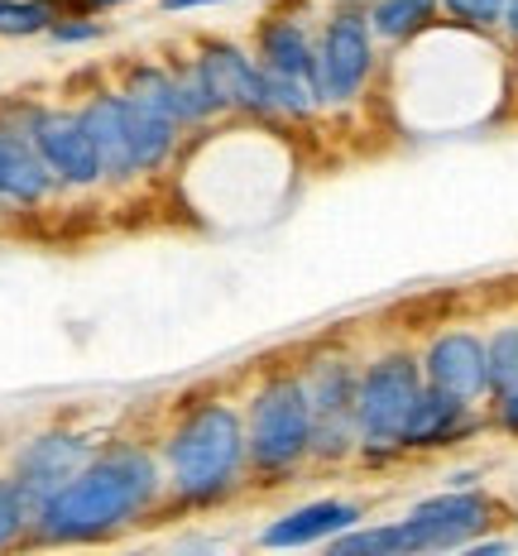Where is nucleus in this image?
<instances>
[{
    "mask_svg": "<svg viewBox=\"0 0 518 556\" xmlns=\"http://www.w3.org/2000/svg\"><path fill=\"white\" fill-rule=\"evenodd\" d=\"M168 500L164 456L144 442H111L97 446V456L83 466L67 490H58L49 504L34 514V538L39 542H106L115 532L144 523L159 504Z\"/></svg>",
    "mask_w": 518,
    "mask_h": 556,
    "instance_id": "1",
    "label": "nucleus"
},
{
    "mask_svg": "<svg viewBox=\"0 0 518 556\" xmlns=\"http://www.w3.org/2000/svg\"><path fill=\"white\" fill-rule=\"evenodd\" d=\"M164 480L173 508H222L250 484L245 408L230 399H202L173 417L164 432Z\"/></svg>",
    "mask_w": 518,
    "mask_h": 556,
    "instance_id": "2",
    "label": "nucleus"
},
{
    "mask_svg": "<svg viewBox=\"0 0 518 556\" xmlns=\"http://www.w3.org/2000/svg\"><path fill=\"white\" fill-rule=\"evenodd\" d=\"M245 437H250V480L283 484L307 470L313 446V399L303 369L279 365L250 389L245 399Z\"/></svg>",
    "mask_w": 518,
    "mask_h": 556,
    "instance_id": "3",
    "label": "nucleus"
},
{
    "mask_svg": "<svg viewBox=\"0 0 518 556\" xmlns=\"http://www.w3.org/2000/svg\"><path fill=\"white\" fill-rule=\"evenodd\" d=\"M428 379L413 345H384L361 361V389H355V422H361V466L384 470L403 460V427L413 403L422 399Z\"/></svg>",
    "mask_w": 518,
    "mask_h": 556,
    "instance_id": "4",
    "label": "nucleus"
},
{
    "mask_svg": "<svg viewBox=\"0 0 518 556\" xmlns=\"http://www.w3.org/2000/svg\"><path fill=\"white\" fill-rule=\"evenodd\" d=\"M303 384L313 399V446L307 466L341 470L361 456V422H355V389H361V355L351 351H313L303 365Z\"/></svg>",
    "mask_w": 518,
    "mask_h": 556,
    "instance_id": "5",
    "label": "nucleus"
},
{
    "mask_svg": "<svg viewBox=\"0 0 518 556\" xmlns=\"http://www.w3.org/2000/svg\"><path fill=\"white\" fill-rule=\"evenodd\" d=\"M379 77V39L365 10H327L317 20V91L321 111H351Z\"/></svg>",
    "mask_w": 518,
    "mask_h": 556,
    "instance_id": "6",
    "label": "nucleus"
},
{
    "mask_svg": "<svg viewBox=\"0 0 518 556\" xmlns=\"http://www.w3.org/2000/svg\"><path fill=\"white\" fill-rule=\"evenodd\" d=\"M504 523V504L480 484H446V490L428 494V500L408 504V514L399 518L403 556L422 552H460L466 542L485 538Z\"/></svg>",
    "mask_w": 518,
    "mask_h": 556,
    "instance_id": "7",
    "label": "nucleus"
},
{
    "mask_svg": "<svg viewBox=\"0 0 518 556\" xmlns=\"http://www.w3.org/2000/svg\"><path fill=\"white\" fill-rule=\"evenodd\" d=\"M192 63L202 67L222 115L279 125L274 97H269V77H264L255 49H245V43H236V39H202L198 49H192Z\"/></svg>",
    "mask_w": 518,
    "mask_h": 556,
    "instance_id": "8",
    "label": "nucleus"
},
{
    "mask_svg": "<svg viewBox=\"0 0 518 556\" xmlns=\"http://www.w3.org/2000/svg\"><path fill=\"white\" fill-rule=\"evenodd\" d=\"M91 456H97V442H91L87 432L53 427V432H39V437H29V442L20 446L10 480L20 484L29 514H39V508L49 504L58 490H67V484L83 475V466H87Z\"/></svg>",
    "mask_w": 518,
    "mask_h": 556,
    "instance_id": "9",
    "label": "nucleus"
},
{
    "mask_svg": "<svg viewBox=\"0 0 518 556\" xmlns=\"http://www.w3.org/2000/svg\"><path fill=\"white\" fill-rule=\"evenodd\" d=\"M25 135L58 178V188H97L101 182V159H97V144H91L83 111H58V106L29 111Z\"/></svg>",
    "mask_w": 518,
    "mask_h": 556,
    "instance_id": "10",
    "label": "nucleus"
},
{
    "mask_svg": "<svg viewBox=\"0 0 518 556\" xmlns=\"http://www.w3.org/2000/svg\"><path fill=\"white\" fill-rule=\"evenodd\" d=\"M422 379L432 389H446L466 403L490 399V361H485V336L470 327H442L428 336V345L418 351Z\"/></svg>",
    "mask_w": 518,
    "mask_h": 556,
    "instance_id": "11",
    "label": "nucleus"
},
{
    "mask_svg": "<svg viewBox=\"0 0 518 556\" xmlns=\"http://www.w3.org/2000/svg\"><path fill=\"white\" fill-rule=\"evenodd\" d=\"M490 427L485 403H466L446 389H422V399L413 403L408 427H403V456H437L452 451L470 437H480Z\"/></svg>",
    "mask_w": 518,
    "mask_h": 556,
    "instance_id": "12",
    "label": "nucleus"
},
{
    "mask_svg": "<svg viewBox=\"0 0 518 556\" xmlns=\"http://www.w3.org/2000/svg\"><path fill=\"white\" fill-rule=\"evenodd\" d=\"M365 523V504L345 500V494H327V500H307L288 514L269 518L260 528V547L269 552H298V547H327L345 528Z\"/></svg>",
    "mask_w": 518,
    "mask_h": 556,
    "instance_id": "13",
    "label": "nucleus"
},
{
    "mask_svg": "<svg viewBox=\"0 0 518 556\" xmlns=\"http://www.w3.org/2000/svg\"><path fill=\"white\" fill-rule=\"evenodd\" d=\"M250 49H255L264 77H293V83L317 87V25H307V15L269 10L255 25V43Z\"/></svg>",
    "mask_w": 518,
    "mask_h": 556,
    "instance_id": "14",
    "label": "nucleus"
},
{
    "mask_svg": "<svg viewBox=\"0 0 518 556\" xmlns=\"http://www.w3.org/2000/svg\"><path fill=\"white\" fill-rule=\"evenodd\" d=\"M77 111H83V121H87V130H91V144H97L101 182H111V188H125V182H144V178H140V164H135L130 115H125L121 87H115V91H97V97H87Z\"/></svg>",
    "mask_w": 518,
    "mask_h": 556,
    "instance_id": "15",
    "label": "nucleus"
},
{
    "mask_svg": "<svg viewBox=\"0 0 518 556\" xmlns=\"http://www.w3.org/2000/svg\"><path fill=\"white\" fill-rule=\"evenodd\" d=\"M53 188H58V178L39 159V149L29 144V135L25 130H0V202L39 206Z\"/></svg>",
    "mask_w": 518,
    "mask_h": 556,
    "instance_id": "16",
    "label": "nucleus"
},
{
    "mask_svg": "<svg viewBox=\"0 0 518 556\" xmlns=\"http://www.w3.org/2000/svg\"><path fill=\"white\" fill-rule=\"evenodd\" d=\"M437 25H442V0H375L370 5V29L379 49H403Z\"/></svg>",
    "mask_w": 518,
    "mask_h": 556,
    "instance_id": "17",
    "label": "nucleus"
},
{
    "mask_svg": "<svg viewBox=\"0 0 518 556\" xmlns=\"http://www.w3.org/2000/svg\"><path fill=\"white\" fill-rule=\"evenodd\" d=\"M121 91L140 106L168 115L173 125H182V111H178V77H173V63H130L125 67V83Z\"/></svg>",
    "mask_w": 518,
    "mask_h": 556,
    "instance_id": "18",
    "label": "nucleus"
},
{
    "mask_svg": "<svg viewBox=\"0 0 518 556\" xmlns=\"http://www.w3.org/2000/svg\"><path fill=\"white\" fill-rule=\"evenodd\" d=\"M331 556H403V538H399V518L389 523H355L341 538L327 542Z\"/></svg>",
    "mask_w": 518,
    "mask_h": 556,
    "instance_id": "19",
    "label": "nucleus"
},
{
    "mask_svg": "<svg viewBox=\"0 0 518 556\" xmlns=\"http://www.w3.org/2000/svg\"><path fill=\"white\" fill-rule=\"evenodd\" d=\"M58 20L53 0H0V39H34Z\"/></svg>",
    "mask_w": 518,
    "mask_h": 556,
    "instance_id": "20",
    "label": "nucleus"
},
{
    "mask_svg": "<svg viewBox=\"0 0 518 556\" xmlns=\"http://www.w3.org/2000/svg\"><path fill=\"white\" fill-rule=\"evenodd\" d=\"M485 361H490V393L518 384V317L500 321L485 336Z\"/></svg>",
    "mask_w": 518,
    "mask_h": 556,
    "instance_id": "21",
    "label": "nucleus"
},
{
    "mask_svg": "<svg viewBox=\"0 0 518 556\" xmlns=\"http://www.w3.org/2000/svg\"><path fill=\"white\" fill-rule=\"evenodd\" d=\"M500 10H504V0H442L446 25L485 34V39H500Z\"/></svg>",
    "mask_w": 518,
    "mask_h": 556,
    "instance_id": "22",
    "label": "nucleus"
},
{
    "mask_svg": "<svg viewBox=\"0 0 518 556\" xmlns=\"http://www.w3.org/2000/svg\"><path fill=\"white\" fill-rule=\"evenodd\" d=\"M49 39L63 43V49H77V43H97L106 39V25L97 15H77V10H63V15L49 25Z\"/></svg>",
    "mask_w": 518,
    "mask_h": 556,
    "instance_id": "23",
    "label": "nucleus"
},
{
    "mask_svg": "<svg viewBox=\"0 0 518 556\" xmlns=\"http://www.w3.org/2000/svg\"><path fill=\"white\" fill-rule=\"evenodd\" d=\"M29 523H34V514H29L25 494H20V484L15 480H0V547H5V542H15Z\"/></svg>",
    "mask_w": 518,
    "mask_h": 556,
    "instance_id": "24",
    "label": "nucleus"
},
{
    "mask_svg": "<svg viewBox=\"0 0 518 556\" xmlns=\"http://www.w3.org/2000/svg\"><path fill=\"white\" fill-rule=\"evenodd\" d=\"M485 417H490L494 432H504V437H514V442H518V384L490 393V399H485Z\"/></svg>",
    "mask_w": 518,
    "mask_h": 556,
    "instance_id": "25",
    "label": "nucleus"
},
{
    "mask_svg": "<svg viewBox=\"0 0 518 556\" xmlns=\"http://www.w3.org/2000/svg\"><path fill=\"white\" fill-rule=\"evenodd\" d=\"M58 15L63 10H77V15H106V10H121V5H135V0H53Z\"/></svg>",
    "mask_w": 518,
    "mask_h": 556,
    "instance_id": "26",
    "label": "nucleus"
},
{
    "mask_svg": "<svg viewBox=\"0 0 518 556\" xmlns=\"http://www.w3.org/2000/svg\"><path fill=\"white\" fill-rule=\"evenodd\" d=\"M518 542L514 538H494V532H485V538H476V542H466V556H504V552H514Z\"/></svg>",
    "mask_w": 518,
    "mask_h": 556,
    "instance_id": "27",
    "label": "nucleus"
},
{
    "mask_svg": "<svg viewBox=\"0 0 518 556\" xmlns=\"http://www.w3.org/2000/svg\"><path fill=\"white\" fill-rule=\"evenodd\" d=\"M500 43L509 53H518V0H504V10H500Z\"/></svg>",
    "mask_w": 518,
    "mask_h": 556,
    "instance_id": "28",
    "label": "nucleus"
},
{
    "mask_svg": "<svg viewBox=\"0 0 518 556\" xmlns=\"http://www.w3.org/2000/svg\"><path fill=\"white\" fill-rule=\"evenodd\" d=\"M168 15H188V10H222V5H236V0H159Z\"/></svg>",
    "mask_w": 518,
    "mask_h": 556,
    "instance_id": "29",
    "label": "nucleus"
},
{
    "mask_svg": "<svg viewBox=\"0 0 518 556\" xmlns=\"http://www.w3.org/2000/svg\"><path fill=\"white\" fill-rule=\"evenodd\" d=\"M370 5L375 0H327V10H365V15H370Z\"/></svg>",
    "mask_w": 518,
    "mask_h": 556,
    "instance_id": "30",
    "label": "nucleus"
},
{
    "mask_svg": "<svg viewBox=\"0 0 518 556\" xmlns=\"http://www.w3.org/2000/svg\"><path fill=\"white\" fill-rule=\"evenodd\" d=\"M446 484H480V470H452Z\"/></svg>",
    "mask_w": 518,
    "mask_h": 556,
    "instance_id": "31",
    "label": "nucleus"
}]
</instances>
